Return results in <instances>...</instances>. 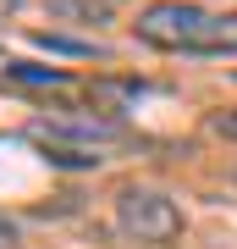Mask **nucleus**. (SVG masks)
Masks as SVG:
<instances>
[{
  "label": "nucleus",
  "instance_id": "nucleus-7",
  "mask_svg": "<svg viewBox=\"0 0 237 249\" xmlns=\"http://www.w3.org/2000/svg\"><path fill=\"white\" fill-rule=\"evenodd\" d=\"M204 127H210L215 139H232V144H237V106H221V111H210V116H204Z\"/></svg>",
  "mask_w": 237,
  "mask_h": 249
},
{
  "label": "nucleus",
  "instance_id": "nucleus-3",
  "mask_svg": "<svg viewBox=\"0 0 237 249\" xmlns=\"http://www.w3.org/2000/svg\"><path fill=\"white\" fill-rule=\"evenodd\" d=\"M116 222H122L132 238H143V244H171L176 232H182V205L171 194H160V188L127 183L122 194H116Z\"/></svg>",
  "mask_w": 237,
  "mask_h": 249
},
{
  "label": "nucleus",
  "instance_id": "nucleus-10",
  "mask_svg": "<svg viewBox=\"0 0 237 249\" xmlns=\"http://www.w3.org/2000/svg\"><path fill=\"white\" fill-rule=\"evenodd\" d=\"M232 183H237V166H232Z\"/></svg>",
  "mask_w": 237,
  "mask_h": 249
},
{
  "label": "nucleus",
  "instance_id": "nucleus-6",
  "mask_svg": "<svg viewBox=\"0 0 237 249\" xmlns=\"http://www.w3.org/2000/svg\"><path fill=\"white\" fill-rule=\"evenodd\" d=\"M44 50H61V55H99V45H88V39H66V34H39Z\"/></svg>",
  "mask_w": 237,
  "mask_h": 249
},
{
  "label": "nucleus",
  "instance_id": "nucleus-8",
  "mask_svg": "<svg viewBox=\"0 0 237 249\" xmlns=\"http://www.w3.org/2000/svg\"><path fill=\"white\" fill-rule=\"evenodd\" d=\"M11 232H17V227H11L6 216H0V244H11Z\"/></svg>",
  "mask_w": 237,
  "mask_h": 249
},
{
  "label": "nucleus",
  "instance_id": "nucleus-9",
  "mask_svg": "<svg viewBox=\"0 0 237 249\" xmlns=\"http://www.w3.org/2000/svg\"><path fill=\"white\" fill-rule=\"evenodd\" d=\"M11 6H17V0H0V22H6V17H11Z\"/></svg>",
  "mask_w": 237,
  "mask_h": 249
},
{
  "label": "nucleus",
  "instance_id": "nucleus-2",
  "mask_svg": "<svg viewBox=\"0 0 237 249\" xmlns=\"http://www.w3.org/2000/svg\"><path fill=\"white\" fill-rule=\"evenodd\" d=\"M28 133L55 144V150H72V144H83V150H94V144H116L122 139V116H105L94 106H50L44 116L28 122Z\"/></svg>",
  "mask_w": 237,
  "mask_h": 249
},
{
  "label": "nucleus",
  "instance_id": "nucleus-5",
  "mask_svg": "<svg viewBox=\"0 0 237 249\" xmlns=\"http://www.w3.org/2000/svg\"><path fill=\"white\" fill-rule=\"evenodd\" d=\"M6 78L28 83V89H66V83H72L61 67H33V61H6Z\"/></svg>",
  "mask_w": 237,
  "mask_h": 249
},
{
  "label": "nucleus",
  "instance_id": "nucleus-4",
  "mask_svg": "<svg viewBox=\"0 0 237 249\" xmlns=\"http://www.w3.org/2000/svg\"><path fill=\"white\" fill-rule=\"evenodd\" d=\"M143 94H149L143 78H94L88 83V106L105 111V116H116L122 106H132V100H143Z\"/></svg>",
  "mask_w": 237,
  "mask_h": 249
},
{
  "label": "nucleus",
  "instance_id": "nucleus-1",
  "mask_svg": "<svg viewBox=\"0 0 237 249\" xmlns=\"http://www.w3.org/2000/svg\"><path fill=\"white\" fill-rule=\"evenodd\" d=\"M132 34L171 55H237V11H204L193 0H149Z\"/></svg>",
  "mask_w": 237,
  "mask_h": 249
}]
</instances>
